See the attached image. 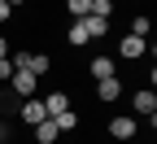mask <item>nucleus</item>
<instances>
[{
    "mask_svg": "<svg viewBox=\"0 0 157 144\" xmlns=\"http://www.w3.org/2000/svg\"><path fill=\"white\" fill-rule=\"evenodd\" d=\"M144 53H148V39H140V35H122V39H118V57H122V61H135Z\"/></svg>",
    "mask_w": 157,
    "mask_h": 144,
    "instance_id": "f257e3e1",
    "label": "nucleus"
},
{
    "mask_svg": "<svg viewBox=\"0 0 157 144\" xmlns=\"http://www.w3.org/2000/svg\"><path fill=\"white\" fill-rule=\"evenodd\" d=\"M52 122H57V131H74V127H78V114H74V109H66V114H57Z\"/></svg>",
    "mask_w": 157,
    "mask_h": 144,
    "instance_id": "ddd939ff",
    "label": "nucleus"
},
{
    "mask_svg": "<svg viewBox=\"0 0 157 144\" xmlns=\"http://www.w3.org/2000/svg\"><path fill=\"white\" fill-rule=\"evenodd\" d=\"M0 144H5V127H0Z\"/></svg>",
    "mask_w": 157,
    "mask_h": 144,
    "instance_id": "412c9836",
    "label": "nucleus"
},
{
    "mask_svg": "<svg viewBox=\"0 0 157 144\" xmlns=\"http://www.w3.org/2000/svg\"><path fill=\"white\" fill-rule=\"evenodd\" d=\"M48 114H44V100H35V96H26L22 100V122H31V127H35V122H44Z\"/></svg>",
    "mask_w": 157,
    "mask_h": 144,
    "instance_id": "0eeeda50",
    "label": "nucleus"
},
{
    "mask_svg": "<svg viewBox=\"0 0 157 144\" xmlns=\"http://www.w3.org/2000/svg\"><path fill=\"white\" fill-rule=\"evenodd\" d=\"M109 135L113 140H135V118H127V114L109 118Z\"/></svg>",
    "mask_w": 157,
    "mask_h": 144,
    "instance_id": "7ed1b4c3",
    "label": "nucleus"
},
{
    "mask_svg": "<svg viewBox=\"0 0 157 144\" xmlns=\"http://www.w3.org/2000/svg\"><path fill=\"white\" fill-rule=\"evenodd\" d=\"M131 105L140 109V114H144L148 122L157 118V96H153V88H144V92H135V100H131Z\"/></svg>",
    "mask_w": 157,
    "mask_h": 144,
    "instance_id": "39448f33",
    "label": "nucleus"
},
{
    "mask_svg": "<svg viewBox=\"0 0 157 144\" xmlns=\"http://www.w3.org/2000/svg\"><path fill=\"white\" fill-rule=\"evenodd\" d=\"M57 135H61V131H57V122H52V118L35 122V144H57Z\"/></svg>",
    "mask_w": 157,
    "mask_h": 144,
    "instance_id": "6e6552de",
    "label": "nucleus"
},
{
    "mask_svg": "<svg viewBox=\"0 0 157 144\" xmlns=\"http://www.w3.org/2000/svg\"><path fill=\"white\" fill-rule=\"evenodd\" d=\"M26 70H31L35 79H39V74H48V70H52V57H48V53H31V66H26Z\"/></svg>",
    "mask_w": 157,
    "mask_h": 144,
    "instance_id": "9b49d317",
    "label": "nucleus"
},
{
    "mask_svg": "<svg viewBox=\"0 0 157 144\" xmlns=\"http://www.w3.org/2000/svg\"><path fill=\"white\" fill-rule=\"evenodd\" d=\"M31 66V53H13V70H26Z\"/></svg>",
    "mask_w": 157,
    "mask_h": 144,
    "instance_id": "f3484780",
    "label": "nucleus"
},
{
    "mask_svg": "<svg viewBox=\"0 0 157 144\" xmlns=\"http://www.w3.org/2000/svg\"><path fill=\"white\" fill-rule=\"evenodd\" d=\"M118 96H122V83H118V74H113V79H101V83H96V100H105V105H113Z\"/></svg>",
    "mask_w": 157,
    "mask_h": 144,
    "instance_id": "20e7f679",
    "label": "nucleus"
},
{
    "mask_svg": "<svg viewBox=\"0 0 157 144\" xmlns=\"http://www.w3.org/2000/svg\"><path fill=\"white\" fill-rule=\"evenodd\" d=\"M0 57H9V39L5 35H0Z\"/></svg>",
    "mask_w": 157,
    "mask_h": 144,
    "instance_id": "6ab92c4d",
    "label": "nucleus"
},
{
    "mask_svg": "<svg viewBox=\"0 0 157 144\" xmlns=\"http://www.w3.org/2000/svg\"><path fill=\"white\" fill-rule=\"evenodd\" d=\"M92 13H96V18H105V22H109V18H113V0H92Z\"/></svg>",
    "mask_w": 157,
    "mask_h": 144,
    "instance_id": "2eb2a0df",
    "label": "nucleus"
},
{
    "mask_svg": "<svg viewBox=\"0 0 157 144\" xmlns=\"http://www.w3.org/2000/svg\"><path fill=\"white\" fill-rule=\"evenodd\" d=\"M131 35H140V39L148 35V13H135V22H131Z\"/></svg>",
    "mask_w": 157,
    "mask_h": 144,
    "instance_id": "dca6fc26",
    "label": "nucleus"
},
{
    "mask_svg": "<svg viewBox=\"0 0 157 144\" xmlns=\"http://www.w3.org/2000/svg\"><path fill=\"white\" fill-rule=\"evenodd\" d=\"M78 22H83L87 39H105V35H109V22H105V18H96V13H87V18H78Z\"/></svg>",
    "mask_w": 157,
    "mask_h": 144,
    "instance_id": "423d86ee",
    "label": "nucleus"
},
{
    "mask_svg": "<svg viewBox=\"0 0 157 144\" xmlns=\"http://www.w3.org/2000/svg\"><path fill=\"white\" fill-rule=\"evenodd\" d=\"M92 79H113V57H92Z\"/></svg>",
    "mask_w": 157,
    "mask_h": 144,
    "instance_id": "9d476101",
    "label": "nucleus"
},
{
    "mask_svg": "<svg viewBox=\"0 0 157 144\" xmlns=\"http://www.w3.org/2000/svg\"><path fill=\"white\" fill-rule=\"evenodd\" d=\"M66 44H74V48H83V44H92V39H87V31H83V22H74V26L66 31Z\"/></svg>",
    "mask_w": 157,
    "mask_h": 144,
    "instance_id": "f8f14e48",
    "label": "nucleus"
},
{
    "mask_svg": "<svg viewBox=\"0 0 157 144\" xmlns=\"http://www.w3.org/2000/svg\"><path fill=\"white\" fill-rule=\"evenodd\" d=\"M9 13H13V9L5 5V0H0V22H9Z\"/></svg>",
    "mask_w": 157,
    "mask_h": 144,
    "instance_id": "a211bd4d",
    "label": "nucleus"
},
{
    "mask_svg": "<svg viewBox=\"0 0 157 144\" xmlns=\"http://www.w3.org/2000/svg\"><path fill=\"white\" fill-rule=\"evenodd\" d=\"M66 109H70V96H66V92H52V96L44 100V114H48V118H57V114H66Z\"/></svg>",
    "mask_w": 157,
    "mask_h": 144,
    "instance_id": "1a4fd4ad",
    "label": "nucleus"
},
{
    "mask_svg": "<svg viewBox=\"0 0 157 144\" xmlns=\"http://www.w3.org/2000/svg\"><path fill=\"white\" fill-rule=\"evenodd\" d=\"M9 88H13L17 96L26 100V96H35V88H39V79H35L31 70H13V79H9Z\"/></svg>",
    "mask_w": 157,
    "mask_h": 144,
    "instance_id": "f03ea898",
    "label": "nucleus"
},
{
    "mask_svg": "<svg viewBox=\"0 0 157 144\" xmlns=\"http://www.w3.org/2000/svg\"><path fill=\"white\" fill-rule=\"evenodd\" d=\"M5 5H9V9H13V5H26V0H5Z\"/></svg>",
    "mask_w": 157,
    "mask_h": 144,
    "instance_id": "aec40b11",
    "label": "nucleus"
},
{
    "mask_svg": "<svg viewBox=\"0 0 157 144\" xmlns=\"http://www.w3.org/2000/svg\"><path fill=\"white\" fill-rule=\"evenodd\" d=\"M66 9L74 13V22H78V18H87V13H92V0H66Z\"/></svg>",
    "mask_w": 157,
    "mask_h": 144,
    "instance_id": "4468645a",
    "label": "nucleus"
}]
</instances>
